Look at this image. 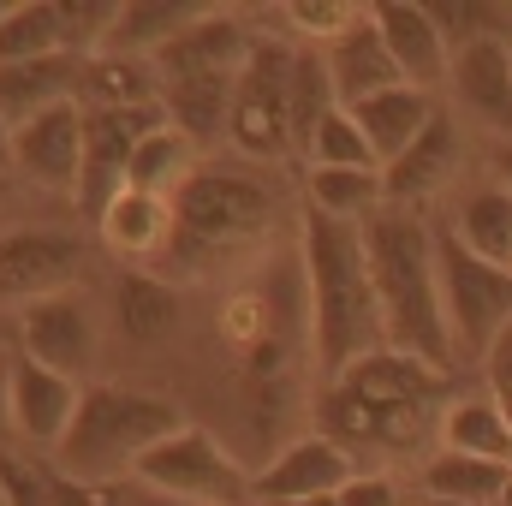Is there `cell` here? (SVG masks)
<instances>
[{"instance_id":"obj_1","label":"cell","mask_w":512,"mask_h":506,"mask_svg":"<svg viewBox=\"0 0 512 506\" xmlns=\"http://www.w3.org/2000/svg\"><path fill=\"white\" fill-rule=\"evenodd\" d=\"M447 405H453V370H435L387 346L316 387L310 429L328 435L358 471L423 465L441 447Z\"/></svg>"},{"instance_id":"obj_2","label":"cell","mask_w":512,"mask_h":506,"mask_svg":"<svg viewBox=\"0 0 512 506\" xmlns=\"http://www.w3.org/2000/svg\"><path fill=\"white\" fill-rule=\"evenodd\" d=\"M280 227V185L256 161H197L173 191V239L155 262L161 280H215L251 268Z\"/></svg>"},{"instance_id":"obj_3","label":"cell","mask_w":512,"mask_h":506,"mask_svg":"<svg viewBox=\"0 0 512 506\" xmlns=\"http://www.w3.org/2000/svg\"><path fill=\"white\" fill-rule=\"evenodd\" d=\"M298 256H304V310H310L316 376L328 381L370 352H387L382 304H376L370 256H364V227L304 209L298 215Z\"/></svg>"},{"instance_id":"obj_4","label":"cell","mask_w":512,"mask_h":506,"mask_svg":"<svg viewBox=\"0 0 512 506\" xmlns=\"http://www.w3.org/2000/svg\"><path fill=\"white\" fill-rule=\"evenodd\" d=\"M364 256H370V286L382 304L387 346L405 358H423L435 370H453V334L441 310V274H435V227L423 215L382 209L364 221Z\"/></svg>"},{"instance_id":"obj_5","label":"cell","mask_w":512,"mask_h":506,"mask_svg":"<svg viewBox=\"0 0 512 506\" xmlns=\"http://www.w3.org/2000/svg\"><path fill=\"white\" fill-rule=\"evenodd\" d=\"M256 30L239 12H209L197 18L185 36H173L149 66H155V90H161V114L167 126L185 131L197 149H209L215 137H227V114H233V84L239 66L251 54Z\"/></svg>"},{"instance_id":"obj_6","label":"cell","mask_w":512,"mask_h":506,"mask_svg":"<svg viewBox=\"0 0 512 506\" xmlns=\"http://www.w3.org/2000/svg\"><path fill=\"white\" fill-rule=\"evenodd\" d=\"M173 429H185V411L167 399V393H149V387H126V381H90L84 399H78V417L66 429V441L54 447L60 471L72 483H114L131 477V465L167 441Z\"/></svg>"},{"instance_id":"obj_7","label":"cell","mask_w":512,"mask_h":506,"mask_svg":"<svg viewBox=\"0 0 512 506\" xmlns=\"http://www.w3.org/2000/svg\"><path fill=\"white\" fill-rule=\"evenodd\" d=\"M435 274H441V310L453 334V358L483 364L501 334L512 328V268H495L459 245V233L435 227Z\"/></svg>"},{"instance_id":"obj_8","label":"cell","mask_w":512,"mask_h":506,"mask_svg":"<svg viewBox=\"0 0 512 506\" xmlns=\"http://www.w3.org/2000/svg\"><path fill=\"white\" fill-rule=\"evenodd\" d=\"M292 66H298V42L256 30L239 84H233V114H227V143L239 149V161L268 167L280 155H298L292 149Z\"/></svg>"},{"instance_id":"obj_9","label":"cell","mask_w":512,"mask_h":506,"mask_svg":"<svg viewBox=\"0 0 512 506\" xmlns=\"http://www.w3.org/2000/svg\"><path fill=\"white\" fill-rule=\"evenodd\" d=\"M131 477L179 506H251V471L203 423H185L167 441H155L131 465Z\"/></svg>"},{"instance_id":"obj_10","label":"cell","mask_w":512,"mask_h":506,"mask_svg":"<svg viewBox=\"0 0 512 506\" xmlns=\"http://www.w3.org/2000/svg\"><path fill=\"white\" fill-rule=\"evenodd\" d=\"M161 126H167V114H161V108L84 114V161H78V191H72L78 221L102 227V215H108V209L120 203V191H126L137 143H143L149 131H161Z\"/></svg>"},{"instance_id":"obj_11","label":"cell","mask_w":512,"mask_h":506,"mask_svg":"<svg viewBox=\"0 0 512 506\" xmlns=\"http://www.w3.org/2000/svg\"><path fill=\"white\" fill-rule=\"evenodd\" d=\"M18 316V352L60 370V376L84 381L96 370V352H102V322L90 310V298L72 286V292H54V298H36Z\"/></svg>"},{"instance_id":"obj_12","label":"cell","mask_w":512,"mask_h":506,"mask_svg":"<svg viewBox=\"0 0 512 506\" xmlns=\"http://www.w3.org/2000/svg\"><path fill=\"white\" fill-rule=\"evenodd\" d=\"M84 268V239L66 227H6L0 233V304L24 310L36 298L72 292Z\"/></svg>"},{"instance_id":"obj_13","label":"cell","mask_w":512,"mask_h":506,"mask_svg":"<svg viewBox=\"0 0 512 506\" xmlns=\"http://www.w3.org/2000/svg\"><path fill=\"white\" fill-rule=\"evenodd\" d=\"M358 477V465L328 441V435H292L280 441V453L251 477V506H280V501H310V495H340Z\"/></svg>"},{"instance_id":"obj_14","label":"cell","mask_w":512,"mask_h":506,"mask_svg":"<svg viewBox=\"0 0 512 506\" xmlns=\"http://www.w3.org/2000/svg\"><path fill=\"white\" fill-rule=\"evenodd\" d=\"M459 173V120L447 108H435V120L411 137L405 155H393L382 167V185H387V209L399 215H423Z\"/></svg>"},{"instance_id":"obj_15","label":"cell","mask_w":512,"mask_h":506,"mask_svg":"<svg viewBox=\"0 0 512 506\" xmlns=\"http://www.w3.org/2000/svg\"><path fill=\"white\" fill-rule=\"evenodd\" d=\"M78 161H84V108L60 102L42 108L36 120L12 126V173H24L42 191H78Z\"/></svg>"},{"instance_id":"obj_16","label":"cell","mask_w":512,"mask_h":506,"mask_svg":"<svg viewBox=\"0 0 512 506\" xmlns=\"http://www.w3.org/2000/svg\"><path fill=\"white\" fill-rule=\"evenodd\" d=\"M447 84L453 102L477 120L483 131H495L501 143L512 137V42H471L447 54Z\"/></svg>"},{"instance_id":"obj_17","label":"cell","mask_w":512,"mask_h":506,"mask_svg":"<svg viewBox=\"0 0 512 506\" xmlns=\"http://www.w3.org/2000/svg\"><path fill=\"white\" fill-rule=\"evenodd\" d=\"M78 399H84V381L60 376L24 352H12V429L36 447H60L72 417H78Z\"/></svg>"},{"instance_id":"obj_18","label":"cell","mask_w":512,"mask_h":506,"mask_svg":"<svg viewBox=\"0 0 512 506\" xmlns=\"http://www.w3.org/2000/svg\"><path fill=\"white\" fill-rule=\"evenodd\" d=\"M322 60H328V78H334V102L340 108H358V102H370V96L405 84L399 66H393V54H387L382 30H376V18H370V6L352 18V30L340 42L322 48Z\"/></svg>"},{"instance_id":"obj_19","label":"cell","mask_w":512,"mask_h":506,"mask_svg":"<svg viewBox=\"0 0 512 506\" xmlns=\"http://www.w3.org/2000/svg\"><path fill=\"white\" fill-rule=\"evenodd\" d=\"M370 18H376V30H382L387 54H393V66H399L405 84L429 90L447 72V42H441V30H435V18H429L423 0H376Z\"/></svg>"},{"instance_id":"obj_20","label":"cell","mask_w":512,"mask_h":506,"mask_svg":"<svg viewBox=\"0 0 512 506\" xmlns=\"http://www.w3.org/2000/svg\"><path fill=\"white\" fill-rule=\"evenodd\" d=\"M72 102H78L84 114H131V108H161L155 66H149V60H131V54H90V60L78 66Z\"/></svg>"},{"instance_id":"obj_21","label":"cell","mask_w":512,"mask_h":506,"mask_svg":"<svg viewBox=\"0 0 512 506\" xmlns=\"http://www.w3.org/2000/svg\"><path fill=\"white\" fill-rule=\"evenodd\" d=\"M96 233L108 239L114 256H126L137 268H155L167 256V239H173V203L149 197V191H120V203L102 215Z\"/></svg>"},{"instance_id":"obj_22","label":"cell","mask_w":512,"mask_h":506,"mask_svg":"<svg viewBox=\"0 0 512 506\" xmlns=\"http://www.w3.org/2000/svg\"><path fill=\"white\" fill-rule=\"evenodd\" d=\"M215 6L203 0H120V18H114V36L102 54H131V60H155L173 36H185L197 18H209Z\"/></svg>"},{"instance_id":"obj_23","label":"cell","mask_w":512,"mask_h":506,"mask_svg":"<svg viewBox=\"0 0 512 506\" xmlns=\"http://www.w3.org/2000/svg\"><path fill=\"white\" fill-rule=\"evenodd\" d=\"M441 447L447 453H471V459H495L512 465V417L501 411V399L489 387L453 393L447 417H441Z\"/></svg>"},{"instance_id":"obj_24","label":"cell","mask_w":512,"mask_h":506,"mask_svg":"<svg viewBox=\"0 0 512 506\" xmlns=\"http://www.w3.org/2000/svg\"><path fill=\"white\" fill-rule=\"evenodd\" d=\"M114 328L131 346H155L179 328V286L161 280L155 268H126L114 286Z\"/></svg>"},{"instance_id":"obj_25","label":"cell","mask_w":512,"mask_h":506,"mask_svg":"<svg viewBox=\"0 0 512 506\" xmlns=\"http://www.w3.org/2000/svg\"><path fill=\"white\" fill-rule=\"evenodd\" d=\"M78 66H84V54H54V60L0 66V114H6L12 126H24V120H36L42 108H60V102H72Z\"/></svg>"},{"instance_id":"obj_26","label":"cell","mask_w":512,"mask_h":506,"mask_svg":"<svg viewBox=\"0 0 512 506\" xmlns=\"http://www.w3.org/2000/svg\"><path fill=\"white\" fill-rule=\"evenodd\" d=\"M304 209L364 227L370 215L387 209L382 167H304Z\"/></svg>"},{"instance_id":"obj_27","label":"cell","mask_w":512,"mask_h":506,"mask_svg":"<svg viewBox=\"0 0 512 506\" xmlns=\"http://www.w3.org/2000/svg\"><path fill=\"white\" fill-rule=\"evenodd\" d=\"M364 137H370V149H376V161H393V155H405L411 149V137L435 120V102H429V90H417V84H399V90H382V96H370V102H358V108H346Z\"/></svg>"},{"instance_id":"obj_28","label":"cell","mask_w":512,"mask_h":506,"mask_svg":"<svg viewBox=\"0 0 512 506\" xmlns=\"http://www.w3.org/2000/svg\"><path fill=\"white\" fill-rule=\"evenodd\" d=\"M447 227L459 233V245L471 256H483V262H495V268H512V191L501 179L471 185Z\"/></svg>"},{"instance_id":"obj_29","label":"cell","mask_w":512,"mask_h":506,"mask_svg":"<svg viewBox=\"0 0 512 506\" xmlns=\"http://www.w3.org/2000/svg\"><path fill=\"white\" fill-rule=\"evenodd\" d=\"M417 483H423V501H459V506H489L501 501V489L512 483V465L495 459H471V453H429L417 465Z\"/></svg>"},{"instance_id":"obj_30","label":"cell","mask_w":512,"mask_h":506,"mask_svg":"<svg viewBox=\"0 0 512 506\" xmlns=\"http://www.w3.org/2000/svg\"><path fill=\"white\" fill-rule=\"evenodd\" d=\"M197 143L185 137V131H173V126H161V131H149L143 143H137V155H131V179H126V191H149V197H167L173 203V191L197 173Z\"/></svg>"},{"instance_id":"obj_31","label":"cell","mask_w":512,"mask_h":506,"mask_svg":"<svg viewBox=\"0 0 512 506\" xmlns=\"http://www.w3.org/2000/svg\"><path fill=\"white\" fill-rule=\"evenodd\" d=\"M72 54L66 48V24L54 0H12V12L0 18V66H24V60H54Z\"/></svg>"},{"instance_id":"obj_32","label":"cell","mask_w":512,"mask_h":506,"mask_svg":"<svg viewBox=\"0 0 512 506\" xmlns=\"http://www.w3.org/2000/svg\"><path fill=\"white\" fill-rule=\"evenodd\" d=\"M447 54L471 42H512V6L507 0H423Z\"/></svg>"},{"instance_id":"obj_33","label":"cell","mask_w":512,"mask_h":506,"mask_svg":"<svg viewBox=\"0 0 512 506\" xmlns=\"http://www.w3.org/2000/svg\"><path fill=\"white\" fill-rule=\"evenodd\" d=\"M334 108H340V102H334V78H328L322 48H304V42H298V66H292V149H298V155H304L310 131L322 126Z\"/></svg>"},{"instance_id":"obj_34","label":"cell","mask_w":512,"mask_h":506,"mask_svg":"<svg viewBox=\"0 0 512 506\" xmlns=\"http://www.w3.org/2000/svg\"><path fill=\"white\" fill-rule=\"evenodd\" d=\"M72 477L54 465H36L24 453H0V506H66Z\"/></svg>"},{"instance_id":"obj_35","label":"cell","mask_w":512,"mask_h":506,"mask_svg":"<svg viewBox=\"0 0 512 506\" xmlns=\"http://www.w3.org/2000/svg\"><path fill=\"white\" fill-rule=\"evenodd\" d=\"M304 161H310V167H382L376 149H370V137H364V126H358L346 108H334L322 126L310 131Z\"/></svg>"},{"instance_id":"obj_36","label":"cell","mask_w":512,"mask_h":506,"mask_svg":"<svg viewBox=\"0 0 512 506\" xmlns=\"http://www.w3.org/2000/svg\"><path fill=\"white\" fill-rule=\"evenodd\" d=\"M358 12H364V6H346V0H292V6H286V24H292L298 36H316V42L328 48V42H340V36L352 30Z\"/></svg>"},{"instance_id":"obj_37","label":"cell","mask_w":512,"mask_h":506,"mask_svg":"<svg viewBox=\"0 0 512 506\" xmlns=\"http://www.w3.org/2000/svg\"><path fill=\"white\" fill-rule=\"evenodd\" d=\"M340 506H405V489H399L393 471H358L340 489Z\"/></svg>"},{"instance_id":"obj_38","label":"cell","mask_w":512,"mask_h":506,"mask_svg":"<svg viewBox=\"0 0 512 506\" xmlns=\"http://www.w3.org/2000/svg\"><path fill=\"white\" fill-rule=\"evenodd\" d=\"M483 370H489V393L501 399V411L512 417V328L501 334V346L483 358Z\"/></svg>"},{"instance_id":"obj_39","label":"cell","mask_w":512,"mask_h":506,"mask_svg":"<svg viewBox=\"0 0 512 506\" xmlns=\"http://www.w3.org/2000/svg\"><path fill=\"white\" fill-rule=\"evenodd\" d=\"M18 352V346H12ZM12 352H0V453L12 441Z\"/></svg>"},{"instance_id":"obj_40","label":"cell","mask_w":512,"mask_h":506,"mask_svg":"<svg viewBox=\"0 0 512 506\" xmlns=\"http://www.w3.org/2000/svg\"><path fill=\"white\" fill-rule=\"evenodd\" d=\"M495 179L512 191V137H507V143H495Z\"/></svg>"},{"instance_id":"obj_41","label":"cell","mask_w":512,"mask_h":506,"mask_svg":"<svg viewBox=\"0 0 512 506\" xmlns=\"http://www.w3.org/2000/svg\"><path fill=\"white\" fill-rule=\"evenodd\" d=\"M12 346H18V316L0 310V352H12Z\"/></svg>"},{"instance_id":"obj_42","label":"cell","mask_w":512,"mask_h":506,"mask_svg":"<svg viewBox=\"0 0 512 506\" xmlns=\"http://www.w3.org/2000/svg\"><path fill=\"white\" fill-rule=\"evenodd\" d=\"M0 173H12V120L0 114Z\"/></svg>"},{"instance_id":"obj_43","label":"cell","mask_w":512,"mask_h":506,"mask_svg":"<svg viewBox=\"0 0 512 506\" xmlns=\"http://www.w3.org/2000/svg\"><path fill=\"white\" fill-rule=\"evenodd\" d=\"M280 506H340V495H310V501H280Z\"/></svg>"},{"instance_id":"obj_44","label":"cell","mask_w":512,"mask_h":506,"mask_svg":"<svg viewBox=\"0 0 512 506\" xmlns=\"http://www.w3.org/2000/svg\"><path fill=\"white\" fill-rule=\"evenodd\" d=\"M6 191H12V173H0V203H6Z\"/></svg>"},{"instance_id":"obj_45","label":"cell","mask_w":512,"mask_h":506,"mask_svg":"<svg viewBox=\"0 0 512 506\" xmlns=\"http://www.w3.org/2000/svg\"><path fill=\"white\" fill-rule=\"evenodd\" d=\"M489 506H512V483H507V489H501V501H489Z\"/></svg>"},{"instance_id":"obj_46","label":"cell","mask_w":512,"mask_h":506,"mask_svg":"<svg viewBox=\"0 0 512 506\" xmlns=\"http://www.w3.org/2000/svg\"><path fill=\"white\" fill-rule=\"evenodd\" d=\"M423 506H459V501H423Z\"/></svg>"}]
</instances>
